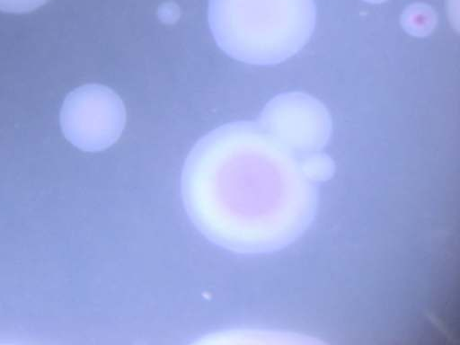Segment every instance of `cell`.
<instances>
[{"label":"cell","mask_w":460,"mask_h":345,"mask_svg":"<svg viewBox=\"0 0 460 345\" xmlns=\"http://www.w3.org/2000/svg\"><path fill=\"white\" fill-rule=\"evenodd\" d=\"M59 123L64 137L73 146L83 151H99L120 135L125 109L111 89L87 84L66 95L61 105Z\"/></svg>","instance_id":"7a4b0ae2"},{"label":"cell","mask_w":460,"mask_h":345,"mask_svg":"<svg viewBox=\"0 0 460 345\" xmlns=\"http://www.w3.org/2000/svg\"><path fill=\"white\" fill-rule=\"evenodd\" d=\"M217 45L245 64L271 66L299 51L315 21L313 0H209Z\"/></svg>","instance_id":"6da1fadb"},{"label":"cell","mask_w":460,"mask_h":345,"mask_svg":"<svg viewBox=\"0 0 460 345\" xmlns=\"http://www.w3.org/2000/svg\"><path fill=\"white\" fill-rule=\"evenodd\" d=\"M49 0H0V11L22 13L33 11L45 4Z\"/></svg>","instance_id":"3957f363"}]
</instances>
